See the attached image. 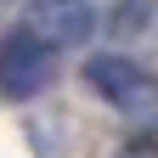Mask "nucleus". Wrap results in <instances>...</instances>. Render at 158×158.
<instances>
[{
	"instance_id": "nucleus-1",
	"label": "nucleus",
	"mask_w": 158,
	"mask_h": 158,
	"mask_svg": "<svg viewBox=\"0 0 158 158\" xmlns=\"http://www.w3.org/2000/svg\"><path fill=\"white\" fill-rule=\"evenodd\" d=\"M85 85L135 130H158V79L147 68L124 62V56H90L85 62Z\"/></svg>"
},
{
	"instance_id": "nucleus-2",
	"label": "nucleus",
	"mask_w": 158,
	"mask_h": 158,
	"mask_svg": "<svg viewBox=\"0 0 158 158\" xmlns=\"http://www.w3.org/2000/svg\"><path fill=\"white\" fill-rule=\"evenodd\" d=\"M51 73H56V51H51L40 34L17 28L6 45H0V90H6L11 102H28L34 90H45Z\"/></svg>"
},
{
	"instance_id": "nucleus-3",
	"label": "nucleus",
	"mask_w": 158,
	"mask_h": 158,
	"mask_svg": "<svg viewBox=\"0 0 158 158\" xmlns=\"http://www.w3.org/2000/svg\"><path fill=\"white\" fill-rule=\"evenodd\" d=\"M23 28L40 34L51 51H73V45H85V40H90L96 11H90V0H28Z\"/></svg>"
}]
</instances>
